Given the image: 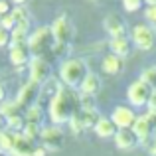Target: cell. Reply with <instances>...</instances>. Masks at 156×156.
I'll return each instance as SVG.
<instances>
[{"instance_id": "7c38bea8", "label": "cell", "mask_w": 156, "mask_h": 156, "mask_svg": "<svg viewBox=\"0 0 156 156\" xmlns=\"http://www.w3.org/2000/svg\"><path fill=\"white\" fill-rule=\"evenodd\" d=\"M115 144L121 150H133L138 144V138L133 133V129H119L115 134Z\"/></svg>"}, {"instance_id": "f1b7e54d", "label": "cell", "mask_w": 156, "mask_h": 156, "mask_svg": "<svg viewBox=\"0 0 156 156\" xmlns=\"http://www.w3.org/2000/svg\"><path fill=\"white\" fill-rule=\"evenodd\" d=\"M144 16H146V20H148L150 24H156V6H148L144 10Z\"/></svg>"}, {"instance_id": "30bf717a", "label": "cell", "mask_w": 156, "mask_h": 156, "mask_svg": "<svg viewBox=\"0 0 156 156\" xmlns=\"http://www.w3.org/2000/svg\"><path fill=\"white\" fill-rule=\"evenodd\" d=\"M38 97H40V85L36 83H28L22 87V91L18 93V97H16V105L20 107V109H30L32 105L38 103Z\"/></svg>"}, {"instance_id": "8fae6325", "label": "cell", "mask_w": 156, "mask_h": 156, "mask_svg": "<svg viewBox=\"0 0 156 156\" xmlns=\"http://www.w3.org/2000/svg\"><path fill=\"white\" fill-rule=\"evenodd\" d=\"M103 28L107 30V34L111 38H126V24L121 16L117 14H109L103 20Z\"/></svg>"}, {"instance_id": "7a4b0ae2", "label": "cell", "mask_w": 156, "mask_h": 156, "mask_svg": "<svg viewBox=\"0 0 156 156\" xmlns=\"http://www.w3.org/2000/svg\"><path fill=\"white\" fill-rule=\"evenodd\" d=\"M87 63L83 59H65L59 65V79L63 81L67 87H77L83 83L85 75H87Z\"/></svg>"}, {"instance_id": "83f0119b", "label": "cell", "mask_w": 156, "mask_h": 156, "mask_svg": "<svg viewBox=\"0 0 156 156\" xmlns=\"http://www.w3.org/2000/svg\"><path fill=\"white\" fill-rule=\"evenodd\" d=\"M144 4V0H122V8L126 12H138Z\"/></svg>"}, {"instance_id": "f546056e", "label": "cell", "mask_w": 156, "mask_h": 156, "mask_svg": "<svg viewBox=\"0 0 156 156\" xmlns=\"http://www.w3.org/2000/svg\"><path fill=\"white\" fill-rule=\"evenodd\" d=\"M10 44V32L0 28V48H6Z\"/></svg>"}, {"instance_id": "ab89813d", "label": "cell", "mask_w": 156, "mask_h": 156, "mask_svg": "<svg viewBox=\"0 0 156 156\" xmlns=\"http://www.w3.org/2000/svg\"><path fill=\"white\" fill-rule=\"evenodd\" d=\"M0 156H2V154H0Z\"/></svg>"}, {"instance_id": "4fadbf2b", "label": "cell", "mask_w": 156, "mask_h": 156, "mask_svg": "<svg viewBox=\"0 0 156 156\" xmlns=\"http://www.w3.org/2000/svg\"><path fill=\"white\" fill-rule=\"evenodd\" d=\"M133 133L136 134L138 142H146L150 138V134H152L154 130H152V125H150V119L146 117V115L136 117V121H134V125H133Z\"/></svg>"}, {"instance_id": "5b68a950", "label": "cell", "mask_w": 156, "mask_h": 156, "mask_svg": "<svg viewBox=\"0 0 156 156\" xmlns=\"http://www.w3.org/2000/svg\"><path fill=\"white\" fill-rule=\"evenodd\" d=\"M152 95V87L148 83H144L142 79H136L126 87V99L133 107H142L148 105V99Z\"/></svg>"}, {"instance_id": "3957f363", "label": "cell", "mask_w": 156, "mask_h": 156, "mask_svg": "<svg viewBox=\"0 0 156 156\" xmlns=\"http://www.w3.org/2000/svg\"><path fill=\"white\" fill-rule=\"evenodd\" d=\"M51 46H55V40H53V34H51V26H40L28 38V48H30L34 57H42Z\"/></svg>"}, {"instance_id": "4316f807", "label": "cell", "mask_w": 156, "mask_h": 156, "mask_svg": "<svg viewBox=\"0 0 156 156\" xmlns=\"http://www.w3.org/2000/svg\"><path fill=\"white\" fill-rule=\"evenodd\" d=\"M0 28H2V30L12 32V30L16 28V20H14V16H12V14H4V16H0Z\"/></svg>"}, {"instance_id": "4dcf8cb0", "label": "cell", "mask_w": 156, "mask_h": 156, "mask_svg": "<svg viewBox=\"0 0 156 156\" xmlns=\"http://www.w3.org/2000/svg\"><path fill=\"white\" fill-rule=\"evenodd\" d=\"M10 2L8 0H0V16H4V14H10Z\"/></svg>"}, {"instance_id": "cb8c5ba5", "label": "cell", "mask_w": 156, "mask_h": 156, "mask_svg": "<svg viewBox=\"0 0 156 156\" xmlns=\"http://www.w3.org/2000/svg\"><path fill=\"white\" fill-rule=\"evenodd\" d=\"M22 134L28 138V140H34V138H38L40 134H42V125L26 122V125H24V130H22Z\"/></svg>"}, {"instance_id": "ffe728a7", "label": "cell", "mask_w": 156, "mask_h": 156, "mask_svg": "<svg viewBox=\"0 0 156 156\" xmlns=\"http://www.w3.org/2000/svg\"><path fill=\"white\" fill-rule=\"evenodd\" d=\"M109 48H111V53H115L119 57H126L130 53V44L126 38H111Z\"/></svg>"}, {"instance_id": "7402d4cb", "label": "cell", "mask_w": 156, "mask_h": 156, "mask_svg": "<svg viewBox=\"0 0 156 156\" xmlns=\"http://www.w3.org/2000/svg\"><path fill=\"white\" fill-rule=\"evenodd\" d=\"M12 146H14V133H10V130H0V150L10 154Z\"/></svg>"}, {"instance_id": "9a60e30c", "label": "cell", "mask_w": 156, "mask_h": 156, "mask_svg": "<svg viewBox=\"0 0 156 156\" xmlns=\"http://www.w3.org/2000/svg\"><path fill=\"white\" fill-rule=\"evenodd\" d=\"M101 67H103V71L107 75H119V73H122V69H125V59L115 55V53H109V55L103 57Z\"/></svg>"}, {"instance_id": "6da1fadb", "label": "cell", "mask_w": 156, "mask_h": 156, "mask_svg": "<svg viewBox=\"0 0 156 156\" xmlns=\"http://www.w3.org/2000/svg\"><path fill=\"white\" fill-rule=\"evenodd\" d=\"M48 107H50L48 113H50L51 122L59 126L61 122H69L71 121V117L75 115V111L79 109V103H75V99H73V95L69 91L61 89V91L50 101Z\"/></svg>"}, {"instance_id": "44dd1931", "label": "cell", "mask_w": 156, "mask_h": 156, "mask_svg": "<svg viewBox=\"0 0 156 156\" xmlns=\"http://www.w3.org/2000/svg\"><path fill=\"white\" fill-rule=\"evenodd\" d=\"M24 119H26V122L42 125V119H44V107H40L38 103L32 105L30 109H26V113H24Z\"/></svg>"}, {"instance_id": "d6a6232c", "label": "cell", "mask_w": 156, "mask_h": 156, "mask_svg": "<svg viewBox=\"0 0 156 156\" xmlns=\"http://www.w3.org/2000/svg\"><path fill=\"white\" fill-rule=\"evenodd\" d=\"M146 117L150 119V125H152V130H156V111H148Z\"/></svg>"}, {"instance_id": "74e56055", "label": "cell", "mask_w": 156, "mask_h": 156, "mask_svg": "<svg viewBox=\"0 0 156 156\" xmlns=\"http://www.w3.org/2000/svg\"><path fill=\"white\" fill-rule=\"evenodd\" d=\"M2 101H4V87L0 85V103H2Z\"/></svg>"}, {"instance_id": "d6986e66", "label": "cell", "mask_w": 156, "mask_h": 156, "mask_svg": "<svg viewBox=\"0 0 156 156\" xmlns=\"http://www.w3.org/2000/svg\"><path fill=\"white\" fill-rule=\"evenodd\" d=\"M79 87H81V93H83V95H95L97 97V93H99V89H101V79L95 73L89 71Z\"/></svg>"}, {"instance_id": "52a82bcc", "label": "cell", "mask_w": 156, "mask_h": 156, "mask_svg": "<svg viewBox=\"0 0 156 156\" xmlns=\"http://www.w3.org/2000/svg\"><path fill=\"white\" fill-rule=\"evenodd\" d=\"M51 34H53V40H55V46L69 44V40L73 36V28H71V22H69L67 16H59L51 24Z\"/></svg>"}, {"instance_id": "8992f818", "label": "cell", "mask_w": 156, "mask_h": 156, "mask_svg": "<svg viewBox=\"0 0 156 156\" xmlns=\"http://www.w3.org/2000/svg\"><path fill=\"white\" fill-rule=\"evenodd\" d=\"M30 81L36 85H44L48 79H50V73H51V67L44 57H32L30 63Z\"/></svg>"}, {"instance_id": "836d02e7", "label": "cell", "mask_w": 156, "mask_h": 156, "mask_svg": "<svg viewBox=\"0 0 156 156\" xmlns=\"http://www.w3.org/2000/svg\"><path fill=\"white\" fill-rule=\"evenodd\" d=\"M46 154H48V150L44 148V146L42 148H34V156H46Z\"/></svg>"}, {"instance_id": "d590c367", "label": "cell", "mask_w": 156, "mask_h": 156, "mask_svg": "<svg viewBox=\"0 0 156 156\" xmlns=\"http://www.w3.org/2000/svg\"><path fill=\"white\" fill-rule=\"evenodd\" d=\"M4 125H6V119H4L2 113H0V130H4Z\"/></svg>"}, {"instance_id": "603a6c76", "label": "cell", "mask_w": 156, "mask_h": 156, "mask_svg": "<svg viewBox=\"0 0 156 156\" xmlns=\"http://www.w3.org/2000/svg\"><path fill=\"white\" fill-rule=\"evenodd\" d=\"M79 109L81 111H97V97L95 95H79Z\"/></svg>"}, {"instance_id": "e575fe53", "label": "cell", "mask_w": 156, "mask_h": 156, "mask_svg": "<svg viewBox=\"0 0 156 156\" xmlns=\"http://www.w3.org/2000/svg\"><path fill=\"white\" fill-rule=\"evenodd\" d=\"M148 154L150 156H156V142H152V146L148 148Z\"/></svg>"}, {"instance_id": "d4e9b609", "label": "cell", "mask_w": 156, "mask_h": 156, "mask_svg": "<svg viewBox=\"0 0 156 156\" xmlns=\"http://www.w3.org/2000/svg\"><path fill=\"white\" fill-rule=\"evenodd\" d=\"M10 14L14 16L16 24H22V22H30V14H28V10L24 6H14L10 10Z\"/></svg>"}, {"instance_id": "2e32d148", "label": "cell", "mask_w": 156, "mask_h": 156, "mask_svg": "<svg viewBox=\"0 0 156 156\" xmlns=\"http://www.w3.org/2000/svg\"><path fill=\"white\" fill-rule=\"evenodd\" d=\"M30 22H22V24H16V28L10 32V48H16V46H26L28 44V38H30Z\"/></svg>"}, {"instance_id": "484cf974", "label": "cell", "mask_w": 156, "mask_h": 156, "mask_svg": "<svg viewBox=\"0 0 156 156\" xmlns=\"http://www.w3.org/2000/svg\"><path fill=\"white\" fill-rule=\"evenodd\" d=\"M140 79L144 81V83H148L152 89H156V65H152V67H146L144 71L140 73Z\"/></svg>"}, {"instance_id": "ac0fdd59", "label": "cell", "mask_w": 156, "mask_h": 156, "mask_svg": "<svg viewBox=\"0 0 156 156\" xmlns=\"http://www.w3.org/2000/svg\"><path fill=\"white\" fill-rule=\"evenodd\" d=\"M10 61L14 65H26L32 61V51L30 48L26 46H16V48H10Z\"/></svg>"}, {"instance_id": "277c9868", "label": "cell", "mask_w": 156, "mask_h": 156, "mask_svg": "<svg viewBox=\"0 0 156 156\" xmlns=\"http://www.w3.org/2000/svg\"><path fill=\"white\" fill-rule=\"evenodd\" d=\"M133 42L138 50L150 51L156 48V28L150 24H136L133 28Z\"/></svg>"}, {"instance_id": "9c48e42d", "label": "cell", "mask_w": 156, "mask_h": 156, "mask_svg": "<svg viewBox=\"0 0 156 156\" xmlns=\"http://www.w3.org/2000/svg\"><path fill=\"white\" fill-rule=\"evenodd\" d=\"M40 138H42L44 144H46L44 146L46 150H57V148H61V142H63V130H61L57 125L44 126Z\"/></svg>"}, {"instance_id": "8d00e7d4", "label": "cell", "mask_w": 156, "mask_h": 156, "mask_svg": "<svg viewBox=\"0 0 156 156\" xmlns=\"http://www.w3.org/2000/svg\"><path fill=\"white\" fill-rule=\"evenodd\" d=\"M12 2H14V4H16V6H24V4H26V2H28V0H12Z\"/></svg>"}, {"instance_id": "e0dca14e", "label": "cell", "mask_w": 156, "mask_h": 156, "mask_svg": "<svg viewBox=\"0 0 156 156\" xmlns=\"http://www.w3.org/2000/svg\"><path fill=\"white\" fill-rule=\"evenodd\" d=\"M93 130H95V134L97 136H101V138H109V136H113L115 138V134H117V126H115V122L111 121V117L107 119V117H101L99 121H97V125L93 126Z\"/></svg>"}, {"instance_id": "f35d334b", "label": "cell", "mask_w": 156, "mask_h": 156, "mask_svg": "<svg viewBox=\"0 0 156 156\" xmlns=\"http://www.w3.org/2000/svg\"><path fill=\"white\" fill-rule=\"evenodd\" d=\"M146 4H148V6H156V0H144Z\"/></svg>"}, {"instance_id": "1f68e13d", "label": "cell", "mask_w": 156, "mask_h": 156, "mask_svg": "<svg viewBox=\"0 0 156 156\" xmlns=\"http://www.w3.org/2000/svg\"><path fill=\"white\" fill-rule=\"evenodd\" d=\"M148 111H156V89H152V95L148 99Z\"/></svg>"}, {"instance_id": "ba28073f", "label": "cell", "mask_w": 156, "mask_h": 156, "mask_svg": "<svg viewBox=\"0 0 156 156\" xmlns=\"http://www.w3.org/2000/svg\"><path fill=\"white\" fill-rule=\"evenodd\" d=\"M111 121L115 122L117 129H133L134 121H136V113L133 111V107L117 105L111 113Z\"/></svg>"}, {"instance_id": "5bb4252c", "label": "cell", "mask_w": 156, "mask_h": 156, "mask_svg": "<svg viewBox=\"0 0 156 156\" xmlns=\"http://www.w3.org/2000/svg\"><path fill=\"white\" fill-rule=\"evenodd\" d=\"M10 154L12 156H34V144L22 133H14V146H12Z\"/></svg>"}]
</instances>
